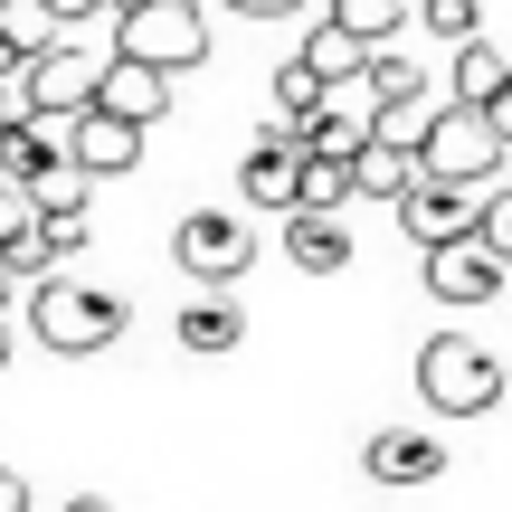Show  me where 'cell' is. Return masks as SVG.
<instances>
[{
  "mask_svg": "<svg viewBox=\"0 0 512 512\" xmlns=\"http://www.w3.org/2000/svg\"><path fill=\"white\" fill-rule=\"evenodd\" d=\"M0 370H10V332H0Z\"/></svg>",
  "mask_w": 512,
  "mask_h": 512,
  "instance_id": "obj_32",
  "label": "cell"
},
{
  "mask_svg": "<svg viewBox=\"0 0 512 512\" xmlns=\"http://www.w3.org/2000/svg\"><path fill=\"white\" fill-rule=\"evenodd\" d=\"M171 256H181L190 285H238V275L256 266V228L228 219V209H190V219L171 228Z\"/></svg>",
  "mask_w": 512,
  "mask_h": 512,
  "instance_id": "obj_5",
  "label": "cell"
},
{
  "mask_svg": "<svg viewBox=\"0 0 512 512\" xmlns=\"http://www.w3.org/2000/svg\"><path fill=\"white\" fill-rule=\"evenodd\" d=\"M19 285H29V275H19V266H10V247H0V304H10V294H19Z\"/></svg>",
  "mask_w": 512,
  "mask_h": 512,
  "instance_id": "obj_28",
  "label": "cell"
},
{
  "mask_svg": "<svg viewBox=\"0 0 512 512\" xmlns=\"http://www.w3.org/2000/svg\"><path fill=\"white\" fill-rule=\"evenodd\" d=\"M38 228H48V209H38V190H29V181H0V247L38 238Z\"/></svg>",
  "mask_w": 512,
  "mask_h": 512,
  "instance_id": "obj_22",
  "label": "cell"
},
{
  "mask_svg": "<svg viewBox=\"0 0 512 512\" xmlns=\"http://www.w3.org/2000/svg\"><path fill=\"white\" fill-rule=\"evenodd\" d=\"M332 19H351V29L380 48V38H399L408 19H418V0H332Z\"/></svg>",
  "mask_w": 512,
  "mask_h": 512,
  "instance_id": "obj_21",
  "label": "cell"
},
{
  "mask_svg": "<svg viewBox=\"0 0 512 512\" xmlns=\"http://www.w3.org/2000/svg\"><path fill=\"white\" fill-rule=\"evenodd\" d=\"M494 124H503V133H512V86H503V95H494Z\"/></svg>",
  "mask_w": 512,
  "mask_h": 512,
  "instance_id": "obj_31",
  "label": "cell"
},
{
  "mask_svg": "<svg viewBox=\"0 0 512 512\" xmlns=\"http://www.w3.org/2000/svg\"><path fill=\"white\" fill-rule=\"evenodd\" d=\"M370 86H380V114H389V105H408V95H427V67L399 57V38H380V48H370Z\"/></svg>",
  "mask_w": 512,
  "mask_h": 512,
  "instance_id": "obj_20",
  "label": "cell"
},
{
  "mask_svg": "<svg viewBox=\"0 0 512 512\" xmlns=\"http://www.w3.org/2000/svg\"><path fill=\"white\" fill-rule=\"evenodd\" d=\"M0 512H29V484H19L10 465H0Z\"/></svg>",
  "mask_w": 512,
  "mask_h": 512,
  "instance_id": "obj_26",
  "label": "cell"
},
{
  "mask_svg": "<svg viewBox=\"0 0 512 512\" xmlns=\"http://www.w3.org/2000/svg\"><path fill=\"white\" fill-rule=\"evenodd\" d=\"M95 95H105V57L67 48V38L29 57V105H38V114H86Z\"/></svg>",
  "mask_w": 512,
  "mask_h": 512,
  "instance_id": "obj_8",
  "label": "cell"
},
{
  "mask_svg": "<svg viewBox=\"0 0 512 512\" xmlns=\"http://www.w3.org/2000/svg\"><path fill=\"white\" fill-rule=\"evenodd\" d=\"M351 171H361V200H389V209H399L408 190L427 181V162H418V143H389V133H370V143L351 152Z\"/></svg>",
  "mask_w": 512,
  "mask_h": 512,
  "instance_id": "obj_15",
  "label": "cell"
},
{
  "mask_svg": "<svg viewBox=\"0 0 512 512\" xmlns=\"http://www.w3.org/2000/svg\"><path fill=\"white\" fill-rule=\"evenodd\" d=\"M238 200L247 209H294V200H304V124L275 114V124L256 133V152L238 162Z\"/></svg>",
  "mask_w": 512,
  "mask_h": 512,
  "instance_id": "obj_6",
  "label": "cell"
},
{
  "mask_svg": "<svg viewBox=\"0 0 512 512\" xmlns=\"http://www.w3.org/2000/svg\"><path fill=\"white\" fill-rule=\"evenodd\" d=\"M323 105H332V76L313 67V57H294V67H275V114H285V124H313Z\"/></svg>",
  "mask_w": 512,
  "mask_h": 512,
  "instance_id": "obj_18",
  "label": "cell"
},
{
  "mask_svg": "<svg viewBox=\"0 0 512 512\" xmlns=\"http://www.w3.org/2000/svg\"><path fill=\"white\" fill-rule=\"evenodd\" d=\"M361 475H370V484H399V494H418V484L446 475V446L427 437V427H380V437L361 446Z\"/></svg>",
  "mask_w": 512,
  "mask_h": 512,
  "instance_id": "obj_11",
  "label": "cell"
},
{
  "mask_svg": "<svg viewBox=\"0 0 512 512\" xmlns=\"http://www.w3.org/2000/svg\"><path fill=\"white\" fill-rule=\"evenodd\" d=\"M285 256L304 275H342L351 266V209H285Z\"/></svg>",
  "mask_w": 512,
  "mask_h": 512,
  "instance_id": "obj_13",
  "label": "cell"
},
{
  "mask_svg": "<svg viewBox=\"0 0 512 512\" xmlns=\"http://www.w3.org/2000/svg\"><path fill=\"white\" fill-rule=\"evenodd\" d=\"M57 512H114V503L105 494H76V503H57Z\"/></svg>",
  "mask_w": 512,
  "mask_h": 512,
  "instance_id": "obj_30",
  "label": "cell"
},
{
  "mask_svg": "<svg viewBox=\"0 0 512 512\" xmlns=\"http://www.w3.org/2000/svg\"><path fill=\"white\" fill-rule=\"evenodd\" d=\"M114 48L181 76V67L209 57V10L200 0H124V10H114Z\"/></svg>",
  "mask_w": 512,
  "mask_h": 512,
  "instance_id": "obj_4",
  "label": "cell"
},
{
  "mask_svg": "<svg viewBox=\"0 0 512 512\" xmlns=\"http://www.w3.org/2000/svg\"><path fill=\"white\" fill-rule=\"evenodd\" d=\"M418 29H437L446 48H465V38H484V10L475 0H418Z\"/></svg>",
  "mask_w": 512,
  "mask_h": 512,
  "instance_id": "obj_23",
  "label": "cell"
},
{
  "mask_svg": "<svg viewBox=\"0 0 512 512\" xmlns=\"http://www.w3.org/2000/svg\"><path fill=\"white\" fill-rule=\"evenodd\" d=\"M143 133L152 124H133V114H114V105H86V114H76V133H67V152L95 171V181H124V171L143 162Z\"/></svg>",
  "mask_w": 512,
  "mask_h": 512,
  "instance_id": "obj_10",
  "label": "cell"
},
{
  "mask_svg": "<svg viewBox=\"0 0 512 512\" xmlns=\"http://www.w3.org/2000/svg\"><path fill=\"white\" fill-rule=\"evenodd\" d=\"M171 332H181L190 361H219V351L247 342V313H238V294H228V285H200V294L181 304V323H171Z\"/></svg>",
  "mask_w": 512,
  "mask_h": 512,
  "instance_id": "obj_12",
  "label": "cell"
},
{
  "mask_svg": "<svg viewBox=\"0 0 512 512\" xmlns=\"http://www.w3.org/2000/svg\"><path fill=\"white\" fill-rule=\"evenodd\" d=\"M29 332L57 351V361H95V351L124 342V294L76 285V275L57 266V275H38V285H29Z\"/></svg>",
  "mask_w": 512,
  "mask_h": 512,
  "instance_id": "obj_1",
  "label": "cell"
},
{
  "mask_svg": "<svg viewBox=\"0 0 512 512\" xmlns=\"http://www.w3.org/2000/svg\"><path fill=\"white\" fill-rule=\"evenodd\" d=\"M0 38H10L19 57H38V48L67 38V19H57V0H0Z\"/></svg>",
  "mask_w": 512,
  "mask_h": 512,
  "instance_id": "obj_17",
  "label": "cell"
},
{
  "mask_svg": "<svg viewBox=\"0 0 512 512\" xmlns=\"http://www.w3.org/2000/svg\"><path fill=\"white\" fill-rule=\"evenodd\" d=\"M484 238H494V256L512 266V190H503V200H484Z\"/></svg>",
  "mask_w": 512,
  "mask_h": 512,
  "instance_id": "obj_25",
  "label": "cell"
},
{
  "mask_svg": "<svg viewBox=\"0 0 512 512\" xmlns=\"http://www.w3.org/2000/svg\"><path fill=\"white\" fill-rule=\"evenodd\" d=\"M399 228L418 247H446V238H465V228H484V190H465V181H418L399 200Z\"/></svg>",
  "mask_w": 512,
  "mask_h": 512,
  "instance_id": "obj_9",
  "label": "cell"
},
{
  "mask_svg": "<svg viewBox=\"0 0 512 512\" xmlns=\"http://www.w3.org/2000/svg\"><path fill=\"white\" fill-rule=\"evenodd\" d=\"M95 105L133 114V124H162V114H171V67H152V57H124V48H114V57H105V95H95Z\"/></svg>",
  "mask_w": 512,
  "mask_h": 512,
  "instance_id": "obj_14",
  "label": "cell"
},
{
  "mask_svg": "<svg viewBox=\"0 0 512 512\" xmlns=\"http://www.w3.org/2000/svg\"><path fill=\"white\" fill-rule=\"evenodd\" d=\"M503 181H512V171H503Z\"/></svg>",
  "mask_w": 512,
  "mask_h": 512,
  "instance_id": "obj_34",
  "label": "cell"
},
{
  "mask_svg": "<svg viewBox=\"0 0 512 512\" xmlns=\"http://www.w3.org/2000/svg\"><path fill=\"white\" fill-rule=\"evenodd\" d=\"M418 162H427V181L494 190L503 171H512V133L494 124V105H465V95H446L437 124H427V143H418Z\"/></svg>",
  "mask_w": 512,
  "mask_h": 512,
  "instance_id": "obj_2",
  "label": "cell"
},
{
  "mask_svg": "<svg viewBox=\"0 0 512 512\" xmlns=\"http://www.w3.org/2000/svg\"><path fill=\"white\" fill-rule=\"evenodd\" d=\"M351 200H361V171L342 152H304V200L294 209H351Z\"/></svg>",
  "mask_w": 512,
  "mask_h": 512,
  "instance_id": "obj_19",
  "label": "cell"
},
{
  "mask_svg": "<svg viewBox=\"0 0 512 512\" xmlns=\"http://www.w3.org/2000/svg\"><path fill=\"white\" fill-rule=\"evenodd\" d=\"M86 238H95L86 209H57V219H48V247H57V256H86Z\"/></svg>",
  "mask_w": 512,
  "mask_h": 512,
  "instance_id": "obj_24",
  "label": "cell"
},
{
  "mask_svg": "<svg viewBox=\"0 0 512 512\" xmlns=\"http://www.w3.org/2000/svg\"><path fill=\"white\" fill-rule=\"evenodd\" d=\"M418 256H427V294H437V304H494L503 275H512L484 228H465V238H446V247H418Z\"/></svg>",
  "mask_w": 512,
  "mask_h": 512,
  "instance_id": "obj_7",
  "label": "cell"
},
{
  "mask_svg": "<svg viewBox=\"0 0 512 512\" xmlns=\"http://www.w3.org/2000/svg\"><path fill=\"white\" fill-rule=\"evenodd\" d=\"M0 76H29V57H19V48H10V38H0Z\"/></svg>",
  "mask_w": 512,
  "mask_h": 512,
  "instance_id": "obj_29",
  "label": "cell"
},
{
  "mask_svg": "<svg viewBox=\"0 0 512 512\" xmlns=\"http://www.w3.org/2000/svg\"><path fill=\"white\" fill-rule=\"evenodd\" d=\"M503 86H512V57L494 48V38H465L456 67H446V95H465V105H494Z\"/></svg>",
  "mask_w": 512,
  "mask_h": 512,
  "instance_id": "obj_16",
  "label": "cell"
},
{
  "mask_svg": "<svg viewBox=\"0 0 512 512\" xmlns=\"http://www.w3.org/2000/svg\"><path fill=\"white\" fill-rule=\"evenodd\" d=\"M0 181H10V171H0Z\"/></svg>",
  "mask_w": 512,
  "mask_h": 512,
  "instance_id": "obj_33",
  "label": "cell"
},
{
  "mask_svg": "<svg viewBox=\"0 0 512 512\" xmlns=\"http://www.w3.org/2000/svg\"><path fill=\"white\" fill-rule=\"evenodd\" d=\"M95 10H114V0H57V19H67V29H76V19H95Z\"/></svg>",
  "mask_w": 512,
  "mask_h": 512,
  "instance_id": "obj_27",
  "label": "cell"
},
{
  "mask_svg": "<svg viewBox=\"0 0 512 512\" xmlns=\"http://www.w3.org/2000/svg\"><path fill=\"white\" fill-rule=\"evenodd\" d=\"M418 399L437 418H484V408H503V361L484 342H465V332H437L418 351Z\"/></svg>",
  "mask_w": 512,
  "mask_h": 512,
  "instance_id": "obj_3",
  "label": "cell"
}]
</instances>
